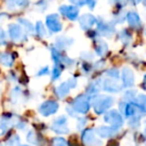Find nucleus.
<instances>
[{
  "label": "nucleus",
  "instance_id": "nucleus-1",
  "mask_svg": "<svg viewBox=\"0 0 146 146\" xmlns=\"http://www.w3.org/2000/svg\"><path fill=\"white\" fill-rule=\"evenodd\" d=\"M113 98L111 96H97L93 100V108L94 111L97 114L105 113L106 110H108L113 104Z\"/></svg>",
  "mask_w": 146,
  "mask_h": 146
},
{
  "label": "nucleus",
  "instance_id": "nucleus-2",
  "mask_svg": "<svg viewBox=\"0 0 146 146\" xmlns=\"http://www.w3.org/2000/svg\"><path fill=\"white\" fill-rule=\"evenodd\" d=\"M73 110L80 114H86L90 109V97L87 95H79L72 101Z\"/></svg>",
  "mask_w": 146,
  "mask_h": 146
},
{
  "label": "nucleus",
  "instance_id": "nucleus-3",
  "mask_svg": "<svg viewBox=\"0 0 146 146\" xmlns=\"http://www.w3.org/2000/svg\"><path fill=\"white\" fill-rule=\"evenodd\" d=\"M9 36L14 42H23L27 39L26 33L20 25L10 24L8 27Z\"/></svg>",
  "mask_w": 146,
  "mask_h": 146
},
{
  "label": "nucleus",
  "instance_id": "nucleus-4",
  "mask_svg": "<svg viewBox=\"0 0 146 146\" xmlns=\"http://www.w3.org/2000/svg\"><path fill=\"white\" fill-rule=\"evenodd\" d=\"M82 142L85 146H101L102 143L97 137H95V134L92 129H84L81 134Z\"/></svg>",
  "mask_w": 146,
  "mask_h": 146
},
{
  "label": "nucleus",
  "instance_id": "nucleus-5",
  "mask_svg": "<svg viewBox=\"0 0 146 146\" xmlns=\"http://www.w3.org/2000/svg\"><path fill=\"white\" fill-rule=\"evenodd\" d=\"M58 103L56 101L53 100H47V101L43 102L39 107V112L41 113V115L43 116H49L54 114L55 112L58 110Z\"/></svg>",
  "mask_w": 146,
  "mask_h": 146
},
{
  "label": "nucleus",
  "instance_id": "nucleus-6",
  "mask_svg": "<svg viewBox=\"0 0 146 146\" xmlns=\"http://www.w3.org/2000/svg\"><path fill=\"white\" fill-rule=\"evenodd\" d=\"M104 120H105L106 123H109L112 126H116V127H120L123 124V117L116 110H112V111L107 112L104 115Z\"/></svg>",
  "mask_w": 146,
  "mask_h": 146
},
{
  "label": "nucleus",
  "instance_id": "nucleus-7",
  "mask_svg": "<svg viewBox=\"0 0 146 146\" xmlns=\"http://www.w3.org/2000/svg\"><path fill=\"white\" fill-rule=\"evenodd\" d=\"M51 129L58 134H66L68 133V127H67V118L65 116H59L57 119L51 125Z\"/></svg>",
  "mask_w": 146,
  "mask_h": 146
},
{
  "label": "nucleus",
  "instance_id": "nucleus-8",
  "mask_svg": "<svg viewBox=\"0 0 146 146\" xmlns=\"http://www.w3.org/2000/svg\"><path fill=\"white\" fill-rule=\"evenodd\" d=\"M46 25L49 30L52 32H60L62 29V24L60 22V19L57 14H50L46 17Z\"/></svg>",
  "mask_w": 146,
  "mask_h": 146
},
{
  "label": "nucleus",
  "instance_id": "nucleus-9",
  "mask_svg": "<svg viewBox=\"0 0 146 146\" xmlns=\"http://www.w3.org/2000/svg\"><path fill=\"white\" fill-rule=\"evenodd\" d=\"M59 11L63 16L68 18L69 20H76L79 14V10L77 9V7L70 6V5H62L59 8Z\"/></svg>",
  "mask_w": 146,
  "mask_h": 146
},
{
  "label": "nucleus",
  "instance_id": "nucleus-10",
  "mask_svg": "<svg viewBox=\"0 0 146 146\" xmlns=\"http://www.w3.org/2000/svg\"><path fill=\"white\" fill-rule=\"evenodd\" d=\"M95 132L97 133V135L100 136L101 138L114 137V136L119 132V127H116V126H110V127L101 126V127L97 128Z\"/></svg>",
  "mask_w": 146,
  "mask_h": 146
},
{
  "label": "nucleus",
  "instance_id": "nucleus-11",
  "mask_svg": "<svg viewBox=\"0 0 146 146\" xmlns=\"http://www.w3.org/2000/svg\"><path fill=\"white\" fill-rule=\"evenodd\" d=\"M97 29L100 34L107 37L111 36L114 33V31H115V28H114L113 25H111L108 22H105L103 19L97 20Z\"/></svg>",
  "mask_w": 146,
  "mask_h": 146
},
{
  "label": "nucleus",
  "instance_id": "nucleus-12",
  "mask_svg": "<svg viewBox=\"0 0 146 146\" xmlns=\"http://www.w3.org/2000/svg\"><path fill=\"white\" fill-rule=\"evenodd\" d=\"M122 83L125 87H132L134 85V74L133 71L128 67H125L122 70L121 74Z\"/></svg>",
  "mask_w": 146,
  "mask_h": 146
},
{
  "label": "nucleus",
  "instance_id": "nucleus-13",
  "mask_svg": "<svg viewBox=\"0 0 146 146\" xmlns=\"http://www.w3.org/2000/svg\"><path fill=\"white\" fill-rule=\"evenodd\" d=\"M102 88L108 92H118L122 89V85L114 79H105L102 82Z\"/></svg>",
  "mask_w": 146,
  "mask_h": 146
},
{
  "label": "nucleus",
  "instance_id": "nucleus-14",
  "mask_svg": "<svg viewBox=\"0 0 146 146\" xmlns=\"http://www.w3.org/2000/svg\"><path fill=\"white\" fill-rule=\"evenodd\" d=\"M79 22H80V26H81V28L83 30H88L96 22V18L91 14H84L80 17Z\"/></svg>",
  "mask_w": 146,
  "mask_h": 146
},
{
  "label": "nucleus",
  "instance_id": "nucleus-15",
  "mask_svg": "<svg viewBox=\"0 0 146 146\" xmlns=\"http://www.w3.org/2000/svg\"><path fill=\"white\" fill-rule=\"evenodd\" d=\"M126 18H127V21H128V23H129L130 27H132V28L138 29L141 26V21H140L139 15L136 12H134V11L128 12Z\"/></svg>",
  "mask_w": 146,
  "mask_h": 146
},
{
  "label": "nucleus",
  "instance_id": "nucleus-16",
  "mask_svg": "<svg viewBox=\"0 0 146 146\" xmlns=\"http://www.w3.org/2000/svg\"><path fill=\"white\" fill-rule=\"evenodd\" d=\"M69 91H70V87H69L68 83L67 82H63V83H61L60 85L58 86V87H56V89H55V93H56V95L58 96L59 98H64L66 95H68Z\"/></svg>",
  "mask_w": 146,
  "mask_h": 146
},
{
  "label": "nucleus",
  "instance_id": "nucleus-17",
  "mask_svg": "<svg viewBox=\"0 0 146 146\" xmlns=\"http://www.w3.org/2000/svg\"><path fill=\"white\" fill-rule=\"evenodd\" d=\"M13 62H14V57L12 56V54L6 52L0 53V63L1 64H3L4 66L10 67L13 65Z\"/></svg>",
  "mask_w": 146,
  "mask_h": 146
},
{
  "label": "nucleus",
  "instance_id": "nucleus-18",
  "mask_svg": "<svg viewBox=\"0 0 146 146\" xmlns=\"http://www.w3.org/2000/svg\"><path fill=\"white\" fill-rule=\"evenodd\" d=\"M72 43H73V39L68 38V37H59V38L56 39V49L60 50L62 48L70 46Z\"/></svg>",
  "mask_w": 146,
  "mask_h": 146
},
{
  "label": "nucleus",
  "instance_id": "nucleus-19",
  "mask_svg": "<svg viewBox=\"0 0 146 146\" xmlns=\"http://www.w3.org/2000/svg\"><path fill=\"white\" fill-rule=\"evenodd\" d=\"M108 46L104 41L97 40L95 42V51L99 56H103L106 52H107Z\"/></svg>",
  "mask_w": 146,
  "mask_h": 146
},
{
  "label": "nucleus",
  "instance_id": "nucleus-20",
  "mask_svg": "<svg viewBox=\"0 0 146 146\" xmlns=\"http://www.w3.org/2000/svg\"><path fill=\"white\" fill-rule=\"evenodd\" d=\"M40 137L35 133L34 131H30L27 135V141L30 142L31 144H34V145H38Z\"/></svg>",
  "mask_w": 146,
  "mask_h": 146
},
{
  "label": "nucleus",
  "instance_id": "nucleus-21",
  "mask_svg": "<svg viewBox=\"0 0 146 146\" xmlns=\"http://www.w3.org/2000/svg\"><path fill=\"white\" fill-rule=\"evenodd\" d=\"M9 7H23L27 4V0H7Z\"/></svg>",
  "mask_w": 146,
  "mask_h": 146
},
{
  "label": "nucleus",
  "instance_id": "nucleus-22",
  "mask_svg": "<svg viewBox=\"0 0 146 146\" xmlns=\"http://www.w3.org/2000/svg\"><path fill=\"white\" fill-rule=\"evenodd\" d=\"M62 69H63V65H61V64L56 65L55 64L54 68H53V70H52V80L53 81L56 80V79H58V78L60 77L61 72H62Z\"/></svg>",
  "mask_w": 146,
  "mask_h": 146
},
{
  "label": "nucleus",
  "instance_id": "nucleus-23",
  "mask_svg": "<svg viewBox=\"0 0 146 146\" xmlns=\"http://www.w3.org/2000/svg\"><path fill=\"white\" fill-rule=\"evenodd\" d=\"M35 30H36V33L38 34V36H40V37H44L45 34H46L44 26H43L42 22H40V21H38V22L36 23V25H35Z\"/></svg>",
  "mask_w": 146,
  "mask_h": 146
},
{
  "label": "nucleus",
  "instance_id": "nucleus-24",
  "mask_svg": "<svg viewBox=\"0 0 146 146\" xmlns=\"http://www.w3.org/2000/svg\"><path fill=\"white\" fill-rule=\"evenodd\" d=\"M19 22H20L21 25H23V27L26 29V32H33L34 26H33L28 20H26V19H19Z\"/></svg>",
  "mask_w": 146,
  "mask_h": 146
},
{
  "label": "nucleus",
  "instance_id": "nucleus-25",
  "mask_svg": "<svg viewBox=\"0 0 146 146\" xmlns=\"http://www.w3.org/2000/svg\"><path fill=\"white\" fill-rule=\"evenodd\" d=\"M120 38H121L122 42L124 44H128V43L131 42V35L127 32V30H123L120 33Z\"/></svg>",
  "mask_w": 146,
  "mask_h": 146
},
{
  "label": "nucleus",
  "instance_id": "nucleus-26",
  "mask_svg": "<svg viewBox=\"0 0 146 146\" xmlns=\"http://www.w3.org/2000/svg\"><path fill=\"white\" fill-rule=\"evenodd\" d=\"M52 146H68L67 142L62 137H55L52 139Z\"/></svg>",
  "mask_w": 146,
  "mask_h": 146
},
{
  "label": "nucleus",
  "instance_id": "nucleus-27",
  "mask_svg": "<svg viewBox=\"0 0 146 146\" xmlns=\"http://www.w3.org/2000/svg\"><path fill=\"white\" fill-rule=\"evenodd\" d=\"M99 90V84L98 83H92L91 85L88 87V93H96Z\"/></svg>",
  "mask_w": 146,
  "mask_h": 146
},
{
  "label": "nucleus",
  "instance_id": "nucleus-28",
  "mask_svg": "<svg viewBox=\"0 0 146 146\" xmlns=\"http://www.w3.org/2000/svg\"><path fill=\"white\" fill-rule=\"evenodd\" d=\"M6 44V34L2 28H0V46Z\"/></svg>",
  "mask_w": 146,
  "mask_h": 146
},
{
  "label": "nucleus",
  "instance_id": "nucleus-29",
  "mask_svg": "<svg viewBox=\"0 0 146 146\" xmlns=\"http://www.w3.org/2000/svg\"><path fill=\"white\" fill-rule=\"evenodd\" d=\"M9 146H20L18 136H14V137H12L9 140Z\"/></svg>",
  "mask_w": 146,
  "mask_h": 146
},
{
  "label": "nucleus",
  "instance_id": "nucleus-30",
  "mask_svg": "<svg viewBox=\"0 0 146 146\" xmlns=\"http://www.w3.org/2000/svg\"><path fill=\"white\" fill-rule=\"evenodd\" d=\"M107 75L108 76H111V77H115V78H118V76H119V72H118V70H116V69H110V70L107 71Z\"/></svg>",
  "mask_w": 146,
  "mask_h": 146
},
{
  "label": "nucleus",
  "instance_id": "nucleus-31",
  "mask_svg": "<svg viewBox=\"0 0 146 146\" xmlns=\"http://www.w3.org/2000/svg\"><path fill=\"white\" fill-rule=\"evenodd\" d=\"M72 4L76 5V6H83V5H85V0H69Z\"/></svg>",
  "mask_w": 146,
  "mask_h": 146
},
{
  "label": "nucleus",
  "instance_id": "nucleus-32",
  "mask_svg": "<svg viewBox=\"0 0 146 146\" xmlns=\"http://www.w3.org/2000/svg\"><path fill=\"white\" fill-rule=\"evenodd\" d=\"M49 73V69H48V67H44L43 69H41L40 71L38 72V74L37 75L38 76H41V75H46V74H48Z\"/></svg>",
  "mask_w": 146,
  "mask_h": 146
},
{
  "label": "nucleus",
  "instance_id": "nucleus-33",
  "mask_svg": "<svg viewBox=\"0 0 146 146\" xmlns=\"http://www.w3.org/2000/svg\"><path fill=\"white\" fill-rule=\"evenodd\" d=\"M67 83H68L69 87L73 88V87H75V86H76V84H77V81H76V79H74V78H71V79L69 80Z\"/></svg>",
  "mask_w": 146,
  "mask_h": 146
},
{
  "label": "nucleus",
  "instance_id": "nucleus-34",
  "mask_svg": "<svg viewBox=\"0 0 146 146\" xmlns=\"http://www.w3.org/2000/svg\"><path fill=\"white\" fill-rule=\"evenodd\" d=\"M85 3H87L90 8L93 9L94 6L96 5V0H85Z\"/></svg>",
  "mask_w": 146,
  "mask_h": 146
},
{
  "label": "nucleus",
  "instance_id": "nucleus-35",
  "mask_svg": "<svg viewBox=\"0 0 146 146\" xmlns=\"http://www.w3.org/2000/svg\"><path fill=\"white\" fill-rule=\"evenodd\" d=\"M69 146H79L77 143H72V142H69V143H67Z\"/></svg>",
  "mask_w": 146,
  "mask_h": 146
},
{
  "label": "nucleus",
  "instance_id": "nucleus-36",
  "mask_svg": "<svg viewBox=\"0 0 146 146\" xmlns=\"http://www.w3.org/2000/svg\"><path fill=\"white\" fill-rule=\"evenodd\" d=\"M24 146H29V145H24Z\"/></svg>",
  "mask_w": 146,
  "mask_h": 146
}]
</instances>
